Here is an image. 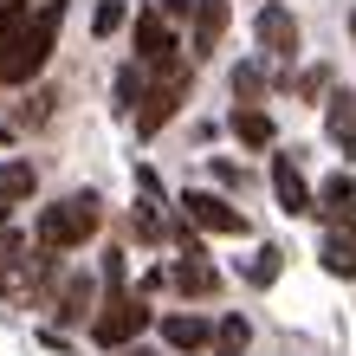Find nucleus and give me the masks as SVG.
<instances>
[{"label": "nucleus", "mask_w": 356, "mask_h": 356, "mask_svg": "<svg viewBox=\"0 0 356 356\" xmlns=\"http://www.w3.org/2000/svg\"><path fill=\"white\" fill-rule=\"evenodd\" d=\"M97 220H104V201L91 195V188H78V195H58L52 207H39L33 240L52 246V253H72V246H85L97 234Z\"/></svg>", "instance_id": "obj_1"}, {"label": "nucleus", "mask_w": 356, "mask_h": 356, "mask_svg": "<svg viewBox=\"0 0 356 356\" xmlns=\"http://www.w3.org/2000/svg\"><path fill=\"white\" fill-rule=\"evenodd\" d=\"M58 26H65V7L58 0H46L33 19H26V33H19V46L0 58V85H33L39 72H46V58L58 46Z\"/></svg>", "instance_id": "obj_2"}, {"label": "nucleus", "mask_w": 356, "mask_h": 356, "mask_svg": "<svg viewBox=\"0 0 356 356\" xmlns=\"http://www.w3.org/2000/svg\"><path fill=\"white\" fill-rule=\"evenodd\" d=\"M188 97V58H169V65H156V85H143V97H136V136H156L162 123L175 117V104Z\"/></svg>", "instance_id": "obj_3"}, {"label": "nucleus", "mask_w": 356, "mask_h": 356, "mask_svg": "<svg viewBox=\"0 0 356 356\" xmlns=\"http://www.w3.org/2000/svg\"><path fill=\"white\" fill-rule=\"evenodd\" d=\"M143 324H149V305H143L136 291H111V298L97 305V318H91V343L123 350L130 337H143Z\"/></svg>", "instance_id": "obj_4"}, {"label": "nucleus", "mask_w": 356, "mask_h": 356, "mask_svg": "<svg viewBox=\"0 0 356 356\" xmlns=\"http://www.w3.org/2000/svg\"><path fill=\"white\" fill-rule=\"evenodd\" d=\"M169 58H181V46H175V33H169V13L162 7H143L136 13V65H169Z\"/></svg>", "instance_id": "obj_5"}, {"label": "nucleus", "mask_w": 356, "mask_h": 356, "mask_svg": "<svg viewBox=\"0 0 356 356\" xmlns=\"http://www.w3.org/2000/svg\"><path fill=\"white\" fill-rule=\"evenodd\" d=\"M181 220L188 227H201V234H246V214L234 201H220V195H181Z\"/></svg>", "instance_id": "obj_6"}, {"label": "nucleus", "mask_w": 356, "mask_h": 356, "mask_svg": "<svg viewBox=\"0 0 356 356\" xmlns=\"http://www.w3.org/2000/svg\"><path fill=\"white\" fill-rule=\"evenodd\" d=\"M253 39H259V52H266V58H298V19H291L279 0L253 13Z\"/></svg>", "instance_id": "obj_7"}, {"label": "nucleus", "mask_w": 356, "mask_h": 356, "mask_svg": "<svg viewBox=\"0 0 356 356\" xmlns=\"http://www.w3.org/2000/svg\"><path fill=\"white\" fill-rule=\"evenodd\" d=\"M324 272H330V279H356V207H350V214L343 220H330V234H324Z\"/></svg>", "instance_id": "obj_8"}, {"label": "nucleus", "mask_w": 356, "mask_h": 356, "mask_svg": "<svg viewBox=\"0 0 356 356\" xmlns=\"http://www.w3.org/2000/svg\"><path fill=\"white\" fill-rule=\"evenodd\" d=\"M272 195H279L285 214H318V195L305 188V175H298L291 156H272Z\"/></svg>", "instance_id": "obj_9"}, {"label": "nucleus", "mask_w": 356, "mask_h": 356, "mask_svg": "<svg viewBox=\"0 0 356 356\" xmlns=\"http://www.w3.org/2000/svg\"><path fill=\"white\" fill-rule=\"evenodd\" d=\"M169 285L181 291V298H207V291H214V285H220V272H214V266H207V253H201V246H195V253H181V259L169 266Z\"/></svg>", "instance_id": "obj_10"}, {"label": "nucleus", "mask_w": 356, "mask_h": 356, "mask_svg": "<svg viewBox=\"0 0 356 356\" xmlns=\"http://www.w3.org/2000/svg\"><path fill=\"white\" fill-rule=\"evenodd\" d=\"M58 318H65V324H91L97 318V285H91V272H72V279L65 285H58Z\"/></svg>", "instance_id": "obj_11"}, {"label": "nucleus", "mask_w": 356, "mask_h": 356, "mask_svg": "<svg viewBox=\"0 0 356 356\" xmlns=\"http://www.w3.org/2000/svg\"><path fill=\"white\" fill-rule=\"evenodd\" d=\"M324 130H330V143L356 162V91H337L324 104Z\"/></svg>", "instance_id": "obj_12"}, {"label": "nucleus", "mask_w": 356, "mask_h": 356, "mask_svg": "<svg viewBox=\"0 0 356 356\" xmlns=\"http://www.w3.org/2000/svg\"><path fill=\"white\" fill-rule=\"evenodd\" d=\"M227 130H234L246 149H272V136H279V123H272L259 104H234V117H227Z\"/></svg>", "instance_id": "obj_13"}, {"label": "nucleus", "mask_w": 356, "mask_h": 356, "mask_svg": "<svg viewBox=\"0 0 356 356\" xmlns=\"http://www.w3.org/2000/svg\"><path fill=\"white\" fill-rule=\"evenodd\" d=\"M207 337H214V330H207V318H195V311H169V318H162V343L169 350H201Z\"/></svg>", "instance_id": "obj_14"}, {"label": "nucleus", "mask_w": 356, "mask_h": 356, "mask_svg": "<svg viewBox=\"0 0 356 356\" xmlns=\"http://www.w3.org/2000/svg\"><path fill=\"white\" fill-rule=\"evenodd\" d=\"M220 33H227V0H195V52H188V58L214 52Z\"/></svg>", "instance_id": "obj_15"}, {"label": "nucleus", "mask_w": 356, "mask_h": 356, "mask_svg": "<svg viewBox=\"0 0 356 356\" xmlns=\"http://www.w3.org/2000/svg\"><path fill=\"white\" fill-rule=\"evenodd\" d=\"M33 195V162H0V220H7V207H19Z\"/></svg>", "instance_id": "obj_16"}, {"label": "nucleus", "mask_w": 356, "mask_h": 356, "mask_svg": "<svg viewBox=\"0 0 356 356\" xmlns=\"http://www.w3.org/2000/svg\"><path fill=\"white\" fill-rule=\"evenodd\" d=\"M350 207H356V181H350V175H330V181L318 188V214H324V220H343Z\"/></svg>", "instance_id": "obj_17"}, {"label": "nucleus", "mask_w": 356, "mask_h": 356, "mask_svg": "<svg viewBox=\"0 0 356 356\" xmlns=\"http://www.w3.org/2000/svg\"><path fill=\"white\" fill-rule=\"evenodd\" d=\"M26 19H33V7H26V0H0V58H7V52L19 46Z\"/></svg>", "instance_id": "obj_18"}, {"label": "nucleus", "mask_w": 356, "mask_h": 356, "mask_svg": "<svg viewBox=\"0 0 356 356\" xmlns=\"http://www.w3.org/2000/svg\"><path fill=\"white\" fill-rule=\"evenodd\" d=\"M279 266H285V253H279V246H259V253L246 259L240 272H246V285H259V291H266L272 279H279Z\"/></svg>", "instance_id": "obj_19"}, {"label": "nucleus", "mask_w": 356, "mask_h": 356, "mask_svg": "<svg viewBox=\"0 0 356 356\" xmlns=\"http://www.w3.org/2000/svg\"><path fill=\"white\" fill-rule=\"evenodd\" d=\"M214 343H220L227 356H246V343H253V324H246V318H227V324L214 330Z\"/></svg>", "instance_id": "obj_20"}, {"label": "nucleus", "mask_w": 356, "mask_h": 356, "mask_svg": "<svg viewBox=\"0 0 356 356\" xmlns=\"http://www.w3.org/2000/svg\"><path fill=\"white\" fill-rule=\"evenodd\" d=\"M123 13H130L123 0H97V13H91V33H97V39H111V33L123 26Z\"/></svg>", "instance_id": "obj_21"}, {"label": "nucleus", "mask_w": 356, "mask_h": 356, "mask_svg": "<svg viewBox=\"0 0 356 356\" xmlns=\"http://www.w3.org/2000/svg\"><path fill=\"white\" fill-rule=\"evenodd\" d=\"M259 85H266L259 65H240V72H234V97H240V104H253V97H259Z\"/></svg>", "instance_id": "obj_22"}, {"label": "nucleus", "mask_w": 356, "mask_h": 356, "mask_svg": "<svg viewBox=\"0 0 356 356\" xmlns=\"http://www.w3.org/2000/svg\"><path fill=\"white\" fill-rule=\"evenodd\" d=\"M130 220H136V234H143V240H156V234H162V214H156V201H136V214H130Z\"/></svg>", "instance_id": "obj_23"}, {"label": "nucleus", "mask_w": 356, "mask_h": 356, "mask_svg": "<svg viewBox=\"0 0 356 356\" xmlns=\"http://www.w3.org/2000/svg\"><path fill=\"white\" fill-rule=\"evenodd\" d=\"M7 143H13V130H7V123H0V149H7Z\"/></svg>", "instance_id": "obj_24"}, {"label": "nucleus", "mask_w": 356, "mask_h": 356, "mask_svg": "<svg viewBox=\"0 0 356 356\" xmlns=\"http://www.w3.org/2000/svg\"><path fill=\"white\" fill-rule=\"evenodd\" d=\"M350 33H356V13H350Z\"/></svg>", "instance_id": "obj_25"}]
</instances>
